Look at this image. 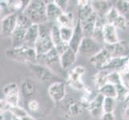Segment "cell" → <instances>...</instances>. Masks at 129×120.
<instances>
[{
	"label": "cell",
	"mask_w": 129,
	"mask_h": 120,
	"mask_svg": "<svg viewBox=\"0 0 129 120\" xmlns=\"http://www.w3.org/2000/svg\"><path fill=\"white\" fill-rule=\"evenodd\" d=\"M5 56L10 60L26 64L37 63L38 59V55L35 47L24 44L20 47H12L10 49H7L5 51Z\"/></svg>",
	"instance_id": "cell-1"
},
{
	"label": "cell",
	"mask_w": 129,
	"mask_h": 120,
	"mask_svg": "<svg viewBox=\"0 0 129 120\" xmlns=\"http://www.w3.org/2000/svg\"><path fill=\"white\" fill-rule=\"evenodd\" d=\"M33 24L41 25L48 22L47 17V4L43 0H31L23 11Z\"/></svg>",
	"instance_id": "cell-2"
},
{
	"label": "cell",
	"mask_w": 129,
	"mask_h": 120,
	"mask_svg": "<svg viewBox=\"0 0 129 120\" xmlns=\"http://www.w3.org/2000/svg\"><path fill=\"white\" fill-rule=\"evenodd\" d=\"M33 23L23 12L19 14L18 23L15 31L11 35V39L13 43V47H20L24 44V38L27 30Z\"/></svg>",
	"instance_id": "cell-3"
},
{
	"label": "cell",
	"mask_w": 129,
	"mask_h": 120,
	"mask_svg": "<svg viewBox=\"0 0 129 120\" xmlns=\"http://www.w3.org/2000/svg\"><path fill=\"white\" fill-rule=\"evenodd\" d=\"M86 70L83 66H76L71 70L68 75L67 83L74 90L83 91L86 86L82 80V76L85 74Z\"/></svg>",
	"instance_id": "cell-4"
},
{
	"label": "cell",
	"mask_w": 129,
	"mask_h": 120,
	"mask_svg": "<svg viewBox=\"0 0 129 120\" xmlns=\"http://www.w3.org/2000/svg\"><path fill=\"white\" fill-rule=\"evenodd\" d=\"M27 66H29L30 70H31V72L34 74L35 78L40 82L43 83L50 82L51 80L56 78L51 69L45 65L35 63H28Z\"/></svg>",
	"instance_id": "cell-5"
},
{
	"label": "cell",
	"mask_w": 129,
	"mask_h": 120,
	"mask_svg": "<svg viewBox=\"0 0 129 120\" xmlns=\"http://www.w3.org/2000/svg\"><path fill=\"white\" fill-rule=\"evenodd\" d=\"M104 47H102L101 43L97 42L92 37H84L82 40V43L79 46V54L83 55H90L91 57L96 55Z\"/></svg>",
	"instance_id": "cell-6"
},
{
	"label": "cell",
	"mask_w": 129,
	"mask_h": 120,
	"mask_svg": "<svg viewBox=\"0 0 129 120\" xmlns=\"http://www.w3.org/2000/svg\"><path fill=\"white\" fill-rule=\"evenodd\" d=\"M4 99L11 106H19L20 99V87L15 83H8L3 89Z\"/></svg>",
	"instance_id": "cell-7"
},
{
	"label": "cell",
	"mask_w": 129,
	"mask_h": 120,
	"mask_svg": "<svg viewBox=\"0 0 129 120\" xmlns=\"http://www.w3.org/2000/svg\"><path fill=\"white\" fill-rule=\"evenodd\" d=\"M19 13H12L1 19V34L3 37H11L18 23Z\"/></svg>",
	"instance_id": "cell-8"
},
{
	"label": "cell",
	"mask_w": 129,
	"mask_h": 120,
	"mask_svg": "<svg viewBox=\"0 0 129 120\" xmlns=\"http://www.w3.org/2000/svg\"><path fill=\"white\" fill-rule=\"evenodd\" d=\"M66 99L67 100L64 103L63 110L69 118L79 116L83 114L84 110H86L80 101H78L72 97H69L68 99Z\"/></svg>",
	"instance_id": "cell-9"
},
{
	"label": "cell",
	"mask_w": 129,
	"mask_h": 120,
	"mask_svg": "<svg viewBox=\"0 0 129 120\" xmlns=\"http://www.w3.org/2000/svg\"><path fill=\"white\" fill-rule=\"evenodd\" d=\"M48 94L55 103H60L66 98V84L63 81L51 83L48 88Z\"/></svg>",
	"instance_id": "cell-10"
},
{
	"label": "cell",
	"mask_w": 129,
	"mask_h": 120,
	"mask_svg": "<svg viewBox=\"0 0 129 120\" xmlns=\"http://www.w3.org/2000/svg\"><path fill=\"white\" fill-rule=\"evenodd\" d=\"M104 47L109 51L112 58L129 57V43L126 41H119L117 43L106 45Z\"/></svg>",
	"instance_id": "cell-11"
},
{
	"label": "cell",
	"mask_w": 129,
	"mask_h": 120,
	"mask_svg": "<svg viewBox=\"0 0 129 120\" xmlns=\"http://www.w3.org/2000/svg\"><path fill=\"white\" fill-rule=\"evenodd\" d=\"M112 57L109 51L104 47V48L100 51L90 58V62L97 69L103 70L107 66V64L109 63V61L112 59Z\"/></svg>",
	"instance_id": "cell-12"
},
{
	"label": "cell",
	"mask_w": 129,
	"mask_h": 120,
	"mask_svg": "<svg viewBox=\"0 0 129 120\" xmlns=\"http://www.w3.org/2000/svg\"><path fill=\"white\" fill-rule=\"evenodd\" d=\"M51 37L52 39V42L54 43L55 48L59 52V54L61 55L63 53H64L68 49H69L68 43H66L63 42V40L60 36V31H59V26L56 23H54L51 32Z\"/></svg>",
	"instance_id": "cell-13"
},
{
	"label": "cell",
	"mask_w": 129,
	"mask_h": 120,
	"mask_svg": "<svg viewBox=\"0 0 129 120\" xmlns=\"http://www.w3.org/2000/svg\"><path fill=\"white\" fill-rule=\"evenodd\" d=\"M37 63L43 65H45L48 67H51L53 66H55L57 64H59L60 63V55L57 51L56 49L54 47L47 54L43 55L42 56H39L37 59Z\"/></svg>",
	"instance_id": "cell-14"
},
{
	"label": "cell",
	"mask_w": 129,
	"mask_h": 120,
	"mask_svg": "<svg viewBox=\"0 0 129 120\" xmlns=\"http://www.w3.org/2000/svg\"><path fill=\"white\" fill-rule=\"evenodd\" d=\"M83 38H84V34L83 32L82 26L80 24V22L78 20V22L75 23V26L74 27V33L72 37V39H71V41L68 43L69 48L72 49L76 54H78L79 46H80Z\"/></svg>",
	"instance_id": "cell-15"
},
{
	"label": "cell",
	"mask_w": 129,
	"mask_h": 120,
	"mask_svg": "<svg viewBox=\"0 0 129 120\" xmlns=\"http://www.w3.org/2000/svg\"><path fill=\"white\" fill-rule=\"evenodd\" d=\"M104 43L106 45H111L119 43L120 40L119 38L117 28L113 24L107 23L103 30Z\"/></svg>",
	"instance_id": "cell-16"
},
{
	"label": "cell",
	"mask_w": 129,
	"mask_h": 120,
	"mask_svg": "<svg viewBox=\"0 0 129 120\" xmlns=\"http://www.w3.org/2000/svg\"><path fill=\"white\" fill-rule=\"evenodd\" d=\"M78 3V20L84 21L89 17H91L93 14H95V11L93 9L91 3L90 1L87 0H79Z\"/></svg>",
	"instance_id": "cell-17"
},
{
	"label": "cell",
	"mask_w": 129,
	"mask_h": 120,
	"mask_svg": "<svg viewBox=\"0 0 129 120\" xmlns=\"http://www.w3.org/2000/svg\"><path fill=\"white\" fill-rule=\"evenodd\" d=\"M104 97L100 93L98 92L96 96L92 99V101L89 104L87 110L90 112L91 115L93 117H98L100 115L103 114V103H104Z\"/></svg>",
	"instance_id": "cell-18"
},
{
	"label": "cell",
	"mask_w": 129,
	"mask_h": 120,
	"mask_svg": "<svg viewBox=\"0 0 129 120\" xmlns=\"http://www.w3.org/2000/svg\"><path fill=\"white\" fill-rule=\"evenodd\" d=\"M129 57H115L112 58L109 63L103 70H107L108 71H119L120 72L125 68L127 62Z\"/></svg>",
	"instance_id": "cell-19"
},
{
	"label": "cell",
	"mask_w": 129,
	"mask_h": 120,
	"mask_svg": "<svg viewBox=\"0 0 129 120\" xmlns=\"http://www.w3.org/2000/svg\"><path fill=\"white\" fill-rule=\"evenodd\" d=\"M39 25L32 24L27 30L24 38V45L35 47V43L39 37Z\"/></svg>",
	"instance_id": "cell-20"
},
{
	"label": "cell",
	"mask_w": 129,
	"mask_h": 120,
	"mask_svg": "<svg viewBox=\"0 0 129 120\" xmlns=\"http://www.w3.org/2000/svg\"><path fill=\"white\" fill-rule=\"evenodd\" d=\"M77 54L72 49H68L64 53L60 55V67L63 70H67L74 65L76 61Z\"/></svg>",
	"instance_id": "cell-21"
},
{
	"label": "cell",
	"mask_w": 129,
	"mask_h": 120,
	"mask_svg": "<svg viewBox=\"0 0 129 120\" xmlns=\"http://www.w3.org/2000/svg\"><path fill=\"white\" fill-rule=\"evenodd\" d=\"M97 14L96 12L93 14L91 17H89L86 20L80 22V24L83 29V32L84 34V37H92L94 34V30L96 25L97 20Z\"/></svg>",
	"instance_id": "cell-22"
},
{
	"label": "cell",
	"mask_w": 129,
	"mask_h": 120,
	"mask_svg": "<svg viewBox=\"0 0 129 120\" xmlns=\"http://www.w3.org/2000/svg\"><path fill=\"white\" fill-rule=\"evenodd\" d=\"M45 3L47 4V17L48 22L56 23L57 19L63 11L56 5L55 1H45Z\"/></svg>",
	"instance_id": "cell-23"
},
{
	"label": "cell",
	"mask_w": 129,
	"mask_h": 120,
	"mask_svg": "<svg viewBox=\"0 0 129 120\" xmlns=\"http://www.w3.org/2000/svg\"><path fill=\"white\" fill-rule=\"evenodd\" d=\"M91 6L96 12V14L100 16H106L109 11L114 6L111 1L107 0H99V1H91Z\"/></svg>",
	"instance_id": "cell-24"
},
{
	"label": "cell",
	"mask_w": 129,
	"mask_h": 120,
	"mask_svg": "<svg viewBox=\"0 0 129 120\" xmlns=\"http://www.w3.org/2000/svg\"><path fill=\"white\" fill-rule=\"evenodd\" d=\"M36 92V87L35 83L30 81V79H26L22 83L20 87V93L26 99H31L35 95Z\"/></svg>",
	"instance_id": "cell-25"
},
{
	"label": "cell",
	"mask_w": 129,
	"mask_h": 120,
	"mask_svg": "<svg viewBox=\"0 0 129 120\" xmlns=\"http://www.w3.org/2000/svg\"><path fill=\"white\" fill-rule=\"evenodd\" d=\"M110 71L107 70H100L93 77V82H94L95 86L99 91L100 88L103 87L104 85H106L108 83V74Z\"/></svg>",
	"instance_id": "cell-26"
},
{
	"label": "cell",
	"mask_w": 129,
	"mask_h": 120,
	"mask_svg": "<svg viewBox=\"0 0 129 120\" xmlns=\"http://www.w3.org/2000/svg\"><path fill=\"white\" fill-rule=\"evenodd\" d=\"M56 23L59 25V27L65 26V27L74 28L76 23H74V15L72 12H63L57 19Z\"/></svg>",
	"instance_id": "cell-27"
},
{
	"label": "cell",
	"mask_w": 129,
	"mask_h": 120,
	"mask_svg": "<svg viewBox=\"0 0 129 120\" xmlns=\"http://www.w3.org/2000/svg\"><path fill=\"white\" fill-rule=\"evenodd\" d=\"M98 92L103 95L104 98H113V99H116L118 98V92L116 87L112 83H108L104 85L102 88H100Z\"/></svg>",
	"instance_id": "cell-28"
},
{
	"label": "cell",
	"mask_w": 129,
	"mask_h": 120,
	"mask_svg": "<svg viewBox=\"0 0 129 120\" xmlns=\"http://www.w3.org/2000/svg\"><path fill=\"white\" fill-rule=\"evenodd\" d=\"M115 7L121 15L124 16L129 21V1L127 0H119L115 2Z\"/></svg>",
	"instance_id": "cell-29"
},
{
	"label": "cell",
	"mask_w": 129,
	"mask_h": 120,
	"mask_svg": "<svg viewBox=\"0 0 129 120\" xmlns=\"http://www.w3.org/2000/svg\"><path fill=\"white\" fill-rule=\"evenodd\" d=\"M117 103V99L113 98H104L103 103L104 113H113Z\"/></svg>",
	"instance_id": "cell-30"
},
{
	"label": "cell",
	"mask_w": 129,
	"mask_h": 120,
	"mask_svg": "<svg viewBox=\"0 0 129 120\" xmlns=\"http://www.w3.org/2000/svg\"><path fill=\"white\" fill-rule=\"evenodd\" d=\"M59 31H60V36L62 40H63V42L66 43H69L74 33V28L62 26V27H59Z\"/></svg>",
	"instance_id": "cell-31"
},
{
	"label": "cell",
	"mask_w": 129,
	"mask_h": 120,
	"mask_svg": "<svg viewBox=\"0 0 129 120\" xmlns=\"http://www.w3.org/2000/svg\"><path fill=\"white\" fill-rule=\"evenodd\" d=\"M10 113L13 116H15L18 118H20V119H22L28 114V113L26 112V110L20 106H11L10 110Z\"/></svg>",
	"instance_id": "cell-32"
},
{
	"label": "cell",
	"mask_w": 129,
	"mask_h": 120,
	"mask_svg": "<svg viewBox=\"0 0 129 120\" xmlns=\"http://www.w3.org/2000/svg\"><path fill=\"white\" fill-rule=\"evenodd\" d=\"M120 16V14L117 11V9L115 7V6L111 9L109 12L106 15V20L107 23L110 24H114L115 22L117 20L118 18Z\"/></svg>",
	"instance_id": "cell-33"
},
{
	"label": "cell",
	"mask_w": 129,
	"mask_h": 120,
	"mask_svg": "<svg viewBox=\"0 0 129 120\" xmlns=\"http://www.w3.org/2000/svg\"><path fill=\"white\" fill-rule=\"evenodd\" d=\"M108 83H112L115 86L122 84L121 83V78H120V74L119 71H110L108 74Z\"/></svg>",
	"instance_id": "cell-34"
},
{
	"label": "cell",
	"mask_w": 129,
	"mask_h": 120,
	"mask_svg": "<svg viewBox=\"0 0 129 120\" xmlns=\"http://www.w3.org/2000/svg\"><path fill=\"white\" fill-rule=\"evenodd\" d=\"M113 25L117 29H120L122 30H125L127 29V26H128V23H127V20L126 18L120 15V16L118 18L117 20L115 22V23Z\"/></svg>",
	"instance_id": "cell-35"
},
{
	"label": "cell",
	"mask_w": 129,
	"mask_h": 120,
	"mask_svg": "<svg viewBox=\"0 0 129 120\" xmlns=\"http://www.w3.org/2000/svg\"><path fill=\"white\" fill-rule=\"evenodd\" d=\"M119 74H120L122 85L129 90V70H123L119 72Z\"/></svg>",
	"instance_id": "cell-36"
},
{
	"label": "cell",
	"mask_w": 129,
	"mask_h": 120,
	"mask_svg": "<svg viewBox=\"0 0 129 120\" xmlns=\"http://www.w3.org/2000/svg\"><path fill=\"white\" fill-rule=\"evenodd\" d=\"M11 107V106L7 103L5 99H1V100H0V111H1V114L10 112Z\"/></svg>",
	"instance_id": "cell-37"
},
{
	"label": "cell",
	"mask_w": 129,
	"mask_h": 120,
	"mask_svg": "<svg viewBox=\"0 0 129 120\" xmlns=\"http://www.w3.org/2000/svg\"><path fill=\"white\" fill-rule=\"evenodd\" d=\"M55 3L63 12H68L67 10L69 6V1L68 0H55Z\"/></svg>",
	"instance_id": "cell-38"
},
{
	"label": "cell",
	"mask_w": 129,
	"mask_h": 120,
	"mask_svg": "<svg viewBox=\"0 0 129 120\" xmlns=\"http://www.w3.org/2000/svg\"><path fill=\"white\" fill-rule=\"evenodd\" d=\"M28 108L30 111H38L39 109V103L36 99H30L28 102Z\"/></svg>",
	"instance_id": "cell-39"
},
{
	"label": "cell",
	"mask_w": 129,
	"mask_h": 120,
	"mask_svg": "<svg viewBox=\"0 0 129 120\" xmlns=\"http://www.w3.org/2000/svg\"><path fill=\"white\" fill-rule=\"evenodd\" d=\"M100 120H115L113 113H104L101 115Z\"/></svg>",
	"instance_id": "cell-40"
},
{
	"label": "cell",
	"mask_w": 129,
	"mask_h": 120,
	"mask_svg": "<svg viewBox=\"0 0 129 120\" xmlns=\"http://www.w3.org/2000/svg\"><path fill=\"white\" fill-rule=\"evenodd\" d=\"M122 118L123 120H129V104H126L125 107L123 108Z\"/></svg>",
	"instance_id": "cell-41"
},
{
	"label": "cell",
	"mask_w": 129,
	"mask_h": 120,
	"mask_svg": "<svg viewBox=\"0 0 129 120\" xmlns=\"http://www.w3.org/2000/svg\"><path fill=\"white\" fill-rule=\"evenodd\" d=\"M123 103H125V104H129V91H128V92H127V94L126 95L125 98H124Z\"/></svg>",
	"instance_id": "cell-42"
},
{
	"label": "cell",
	"mask_w": 129,
	"mask_h": 120,
	"mask_svg": "<svg viewBox=\"0 0 129 120\" xmlns=\"http://www.w3.org/2000/svg\"><path fill=\"white\" fill-rule=\"evenodd\" d=\"M21 120H35L32 116H30V114H27L26 116H25L24 118H23Z\"/></svg>",
	"instance_id": "cell-43"
},
{
	"label": "cell",
	"mask_w": 129,
	"mask_h": 120,
	"mask_svg": "<svg viewBox=\"0 0 129 120\" xmlns=\"http://www.w3.org/2000/svg\"><path fill=\"white\" fill-rule=\"evenodd\" d=\"M123 70H129V58H128V60L127 62V64L125 66V68H124Z\"/></svg>",
	"instance_id": "cell-44"
},
{
	"label": "cell",
	"mask_w": 129,
	"mask_h": 120,
	"mask_svg": "<svg viewBox=\"0 0 129 120\" xmlns=\"http://www.w3.org/2000/svg\"><path fill=\"white\" fill-rule=\"evenodd\" d=\"M10 120H21V119L20 118H16L15 116H13V115L11 114V118H10Z\"/></svg>",
	"instance_id": "cell-45"
}]
</instances>
